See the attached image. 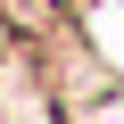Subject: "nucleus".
I'll return each mask as SVG.
<instances>
[{"label":"nucleus","instance_id":"f257e3e1","mask_svg":"<svg viewBox=\"0 0 124 124\" xmlns=\"http://www.w3.org/2000/svg\"><path fill=\"white\" fill-rule=\"evenodd\" d=\"M0 25H17V33H50V25H58V0H0Z\"/></svg>","mask_w":124,"mask_h":124}]
</instances>
